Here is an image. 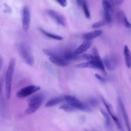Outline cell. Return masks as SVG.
Segmentation results:
<instances>
[{"label":"cell","mask_w":131,"mask_h":131,"mask_svg":"<svg viewBox=\"0 0 131 131\" xmlns=\"http://www.w3.org/2000/svg\"><path fill=\"white\" fill-rule=\"evenodd\" d=\"M44 97V95L41 93L31 96L28 99V107L26 110L25 113L26 115H31L36 112L41 106Z\"/></svg>","instance_id":"obj_1"},{"label":"cell","mask_w":131,"mask_h":131,"mask_svg":"<svg viewBox=\"0 0 131 131\" xmlns=\"http://www.w3.org/2000/svg\"><path fill=\"white\" fill-rule=\"evenodd\" d=\"M93 53V55L89 54H83L81 56L82 59H84L88 61H91L94 66L95 69L100 70L104 76H106L107 73L105 71L103 61L99 56L98 51L96 48L94 49Z\"/></svg>","instance_id":"obj_2"},{"label":"cell","mask_w":131,"mask_h":131,"mask_svg":"<svg viewBox=\"0 0 131 131\" xmlns=\"http://www.w3.org/2000/svg\"><path fill=\"white\" fill-rule=\"evenodd\" d=\"M15 59H11L9 61L5 77V92L6 97L9 99L11 93V83L15 66Z\"/></svg>","instance_id":"obj_3"},{"label":"cell","mask_w":131,"mask_h":131,"mask_svg":"<svg viewBox=\"0 0 131 131\" xmlns=\"http://www.w3.org/2000/svg\"><path fill=\"white\" fill-rule=\"evenodd\" d=\"M18 53L25 61V62L29 66H33L34 60L33 56L29 48V47L25 43L21 42L18 46Z\"/></svg>","instance_id":"obj_4"},{"label":"cell","mask_w":131,"mask_h":131,"mask_svg":"<svg viewBox=\"0 0 131 131\" xmlns=\"http://www.w3.org/2000/svg\"><path fill=\"white\" fill-rule=\"evenodd\" d=\"M64 100L76 109L85 112H91V108L88 104H85L80 101L76 97L72 95H66L64 96Z\"/></svg>","instance_id":"obj_5"},{"label":"cell","mask_w":131,"mask_h":131,"mask_svg":"<svg viewBox=\"0 0 131 131\" xmlns=\"http://www.w3.org/2000/svg\"><path fill=\"white\" fill-rule=\"evenodd\" d=\"M102 61L105 69L112 71L117 68L119 62V58L117 55L112 53L106 55L104 57Z\"/></svg>","instance_id":"obj_6"},{"label":"cell","mask_w":131,"mask_h":131,"mask_svg":"<svg viewBox=\"0 0 131 131\" xmlns=\"http://www.w3.org/2000/svg\"><path fill=\"white\" fill-rule=\"evenodd\" d=\"M40 88L39 86L35 85H30L23 88L19 90L16 93L17 97L19 98H24L31 95L34 93L40 90Z\"/></svg>","instance_id":"obj_7"},{"label":"cell","mask_w":131,"mask_h":131,"mask_svg":"<svg viewBox=\"0 0 131 131\" xmlns=\"http://www.w3.org/2000/svg\"><path fill=\"white\" fill-rule=\"evenodd\" d=\"M30 11L27 6H25L22 10V25L25 32H27L29 29L30 24Z\"/></svg>","instance_id":"obj_8"},{"label":"cell","mask_w":131,"mask_h":131,"mask_svg":"<svg viewBox=\"0 0 131 131\" xmlns=\"http://www.w3.org/2000/svg\"><path fill=\"white\" fill-rule=\"evenodd\" d=\"M46 13L53 18L58 24L62 26H65L66 21L64 17L62 15L58 12L57 11L52 9H46Z\"/></svg>","instance_id":"obj_9"},{"label":"cell","mask_w":131,"mask_h":131,"mask_svg":"<svg viewBox=\"0 0 131 131\" xmlns=\"http://www.w3.org/2000/svg\"><path fill=\"white\" fill-rule=\"evenodd\" d=\"M102 102H103V104H104L105 106L106 107L107 112H108L109 114L110 115V116L112 117V119H113V120H114L115 124L116 125L117 128H119V129H120L121 128V125L120 123V121H119V120L118 118L115 115V114L114 113V112L113 111L112 106L108 102H107L104 99V98H103V97H102Z\"/></svg>","instance_id":"obj_10"},{"label":"cell","mask_w":131,"mask_h":131,"mask_svg":"<svg viewBox=\"0 0 131 131\" xmlns=\"http://www.w3.org/2000/svg\"><path fill=\"white\" fill-rule=\"evenodd\" d=\"M49 60L52 63L58 67H67L70 63L69 60H68L63 57L58 55L51 56L49 58Z\"/></svg>","instance_id":"obj_11"},{"label":"cell","mask_w":131,"mask_h":131,"mask_svg":"<svg viewBox=\"0 0 131 131\" xmlns=\"http://www.w3.org/2000/svg\"><path fill=\"white\" fill-rule=\"evenodd\" d=\"M61 56L63 57L68 60H75L82 58L81 56L76 54L74 51L70 49H65L62 50Z\"/></svg>","instance_id":"obj_12"},{"label":"cell","mask_w":131,"mask_h":131,"mask_svg":"<svg viewBox=\"0 0 131 131\" xmlns=\"http://www.w3.org/2000/svg\"><path fill=\"white\" fill-rule=\"evenodd\" d=\"M118 103H119V107L124 121V123L125 124L126 128L127 129V131H131V126L130 124V122L129 121V119H128V117L126 112V111L125 110L124 105L122 102V101L121 100V99L120 98L118 99Z\"/></svg>","instance_id":"obj_13"},{"label":"cell","mask_w":131,"mask_h":131,"mask_svg":"<svg viewBox=\"0 0 131 131\" xmlns=\"http://www.w3.org/2000/svg\"><path fill=\"white\" fill-rule=\"evenodd\" d=\"M91 44L92 42L90 40H84L83 42L74 50V52L78 55L81 54L87 51L91 47Z\"/></svg>","instance_id":"obj_14"},{"label":"cell","mask_w":131,"mask_h":131,"mask_svg":"<svg viewBox=\"0 0 131 131\" xmlns=\"http://www.w3.org/2000/svg\"><path fill=\"white\" fill-rule=\"evenodd\" d=\"M116 17L118 20L121 23L123 24L125 27L127 28H131V24L129 23L128 21L125 14L122 11H118L116 14Z\"/></svg>","instance_id":"obj_15"},{"label":"cell","mask_w":131,"mask_h":131,"mask_svg":"<svg viewBox=\"0 0 131 131\" xmlns=\"http://www.w3.org/2000/svg\"><path fill=\"white\" fill-rule=\"evenodd\" d=\"M102 31L101 30H95V31L84 33L82 35V37L84 40H91L92 39H93L99 36L102 34Z\"/></svg>","instance_id":"obj_16"},{"label":"cell","mask_w":131,"mask_h":131,"mask_svg":"<svg viewBox=\"0 0 131 131\" xmlns=\"http://www.w3.org/2000/svg\"><path fill=\"white\" fill-rule=\"evenodd\" d=\"M76 3L79 6L82 8V9L86 18L90 19L91 18V14L86 1L85 0H77Z\"/></svg>","instance_id":"obj_17"},{"label":"cell","mask_w":131,"mask_h":131,"mask_svg":"<svg viewBox=\"0 0 131 131\" xmlns=\"http://www.w3.org/2000/svg\"><path fill=\"white\" fill-rule=\"evenodd\" d=\"M123 52L126 66L128 68L130 69L131 68V52L127 46H124Z\"/></svg>","instance_id":"obj_18"},{"label":"cell","mask_w":131,"mask_h":131,"mask_svg":"<svg viewBox=\"0 0 131 131\" xmlns=\"http://www.w3.org/2000/svg\"><path fill=\"white\" fill-rule=\"evenodd\" d=\"M64 100V97H57L49 100L46 104V107H51L57 105Z\"/></svg>","instance_id":"obj_19"},{"label":"cell","mask_w":131,"mask_h":131,"mask_svg":"<svg viewBox=\"0 0 131 131\" xmlns=\"http://www.w3.org/2000/svg\"><path fill=\"white\" fill-rule=\"evenodd\" d=\"M40 31L42 34H43L45 36H46L47 37H48L49 38H52V39H53L55 40H61L63 39L61 36L58 35L54 34L51 33L50 32H47L42 29H40Z\"/></svg>","instance_id":"obj_20"},{"label":"cell","mask_w":131,"mask_h":131,"mask_svg":"<svg viewBox=\"0 0 131 131\" xmlns=\"http://www.w3.org/2000/svg\"><path fill=\"white\" fill-rule=\"evenodd\" d=\"M100 112H101V114H102V115L103 116V117L105 119V124H106V126L108 128H110L112 126V125H111V119H110V116H108V114L105 111H104L103 110L101 109L100 110Z\"/></svg>","instance_id":"obj_21"},{"label":"cell","mask_w":131,"mask_h":131,"mask_svg":"<svg viewBox=\"0 0 131 131\" xmlns=\"http://www.w3.org/2000/svg\"><path fill=\"white\" fill-rule=\"evenodd\" d=\"M60 109L61 110H63L66 112H73L74 111L76 108H74V107H73L72 105H71L70 104H69V103H65L63 105H62L61 106H60Z\"/></svg>","instance_id":"obj_22"},{"label":"cell","mask_w":131,"mask_h":131,"mask_svg":"<svg viewBox=\"0 0 131 131\" xmlns=\"http://www.w3.org/2000/svg\"><path fill=\"white\" fill-rule=\"evenodd\" d=\"M107 23L104 20H100V21H97L94 24H93L92 26V28H100V27H101L105 25H106Z\"/></svg>","instance_id":"obj_23"},{"label":"cell","mask_w":131,"mask_h":131,"mask_svg":"<svg viewBox=\"0 0 131 131\" xmlns=\"http://www.w3.org/2000/svg\"><path fill=\"white\" fill-rule=\"evenodd\" d=\"M88 104L90 105H91V106H93V107H96L97 106L98 104H99V102L97 100V99H96L95 98H94V97H92V98H90L88 99Z\"/></svg>","instance_id":"obj_24"},{"label":"cell","mask_w":131,"mask_h":131,"mask_svg":"<svg viewBox=\"0 0 131 131\" xmlns=\"http://www.w3.org/2000/svg\"><path fill=\"white\" fill-rule=\"evenodd\" d=\"M61 7H65L68 4L67 0H55Z\"/></svg>","instance_id":"obj_25"},{"label":"cell","mask_w":131,"mask_h":131,"mask_svg":"<svg viewBox=\"0 0 131 131\" xmlns=\"http://www.w3.org/2000/svg\"><path fill=\"white\" fill-rule=\"evenodd\" d=\"M95 76L99 80L103 81V82H105L106 80V79L105 78H104L103 76H101L98 74H95Z\"/></svg>","instance_id":"obj_26"},{"label":"cell","mask_w":131,"mask_h":131,"mask_svg":"<svg viewBox=\"0 0 131 131\" xmlns=\"http://www.w3.org/2000/svg\"><path fill=\"white\" fill-rule=\"evenodd\" d=\"M125 0H114V3L117 5H119L122 4Z\"/></svg>","instance_id":"obj_27"},{"label":"cell","mask_w":131,"mask_h":131,"mask_svg":"<svg viewBox=\"0 0 131 131\" xmlns=\"http://www.w3.org/2000/svg\"><path fill=\"white\" fill-rule=\"evenodd\" d=\"M102 1H104L106 2H107L109 4H110L112 7H114V0H102Z\"/></svg>","instance_id":"obj_28"},{"label":"cell","mask_w":131,"mask_h":131,"mask_svg":"<svg viewBox=\"0 0 131 131\" xmlns=\"http://www.w3.org/2000/svg\"><path fill=\"white\" fill-rule=\"evenodd\" d=\"M2 86H3V80H0V94H1V91H2Z\"/></svg>","instance_id":"obj_29"},{"label":"cell","mask_w":131,"mask_h":131,"mask_svg":"<svg viewBox=\"0 0 131 131\" xmlns=\"http://www.w3.org/2000/svg\"><path fill=\"white\" fill-rule=\"evenodd\" d=\"M2 64H3V60L0 56V69L2 68Z\"/></svg>","instance_id":"obj_30"},{"label":"cell","mask_w":131,"mask_h":131,"mask_svg":"<svg viewBox=\"0 0 131 131\" xmlns=\"http://www.w3.org/2000/svg\"><path fill=\"white\" fill-rule=\"evenodd\" d=\"M85 131H92V130H86V129H85Z\"/></svg>","instance_id":"obj_31"},{"label":"cell","mask_w":131,"mask_h":131,"mask_svg":"<svg viewBox=\"0 0 131 131\" xmlns=\"http://www.w3.org/2000/svg\"><path fill=\"white\" fill-rule=\"evenodd\" d=\"M122 131H123V130H122Z\"/></svg>","instance_id":"obj_32"}]
</instances>
